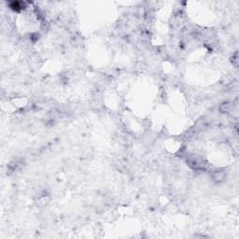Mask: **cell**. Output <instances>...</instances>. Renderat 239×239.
Returning a JSON list of instances; mask_svg holds the SVG:
<instances>
[{
    "mask_svg": "<svg viewBox=\"0 0 239 239\" xmlns=\"http://www.w3.org/2000/svg\"><path fill=\"white\" fill-rule=\"evenodd\" d=\"M233 109V104L231 102H225L219 107V110L221 112H230Z\"/></svg>",
    "mask_w": 239,
    "mask_h": 239,
    "instance_id": "cell-1",
    "label": "cell"
},
{
    "mask_svg": "<svg viewBox=\"0 0 239 239\" xmlns=\"http://www.w3.org/2000/svg\"><path fill=\"white\" fill-rule=\"evenodd\" d=\"M212 179L215 181H221L222 179H224V175L222 172H214L212 175Z\"/></svg>",
    "mask_w": 239,
    "mask_h": 239,
    "instance_id": "cell-2",
    "label": "cell"
}]
</instances>
